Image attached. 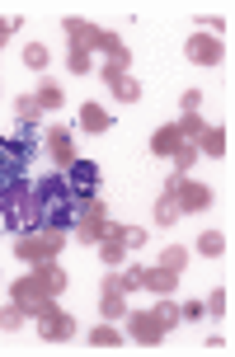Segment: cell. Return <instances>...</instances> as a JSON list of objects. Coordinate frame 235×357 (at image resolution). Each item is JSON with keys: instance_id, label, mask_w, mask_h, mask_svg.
Listing matches in <instances>:
<instances>
[{"instance_id": "cell-1", "label": "cell", "mask_w": 235, "mask_h": 357, "mask_svg": "<svg viewBox=\"0 0 235 357\" xmlns=\"http://www.w3.org/2000/svg\"><path fill=\"white\" fill-rule=\"evenodd\" d=\"M38 216H47V226H56V231L75 226V197L66 193L61 178H47V183L38 188Z\"/></svg>"}, {"instance_id": "cell-2", "label": "cell", "mask_w": 235, "mask_h": 357, "mask_svg": "<svg viewBox=\"0 0 235 357\" xmlns=\"http://www.w3.org/2000/svg\"><path fill=\"white\" fill-rule=\"evenodd\" d=\"M24 146H10V142H0V193H10L19 183V174H24Z\"/></svg>"}, {"instance_id": "cell-3", "label": "cell", "mask_w": 235, "mask_h": 357, "mask_svg": "<svg viewBox=\"0 0 235 357\" xmlns=\"http://www.w3.org/2000/svg\"><path fill=\"white\" fill-rule=\"evenodd\" d=\"M94 183H99V165L94 160H75L71 169H66V193L71 197H90Z\"/></svg>"}, {"instance_id": "cell-4", "label": "cell", "mask_w": 235, "mask_h": 357, "mask_svg": "<svg viewBox=\"0 0 235 357\" xmlns=\"http://www.w3.org/2000/svg\"><path fill=\"white\" fill-rule=\"evenodd\" d=\"M29 66H47V52L43 47H29Z\"/></svg>"}, {"instance_id": "cell-5", "label": "cell", "mask_w": 235, "mask_h": 357, "mask_svg": "<svg viewBox=\"0 0 235 357\" xmlns=\"http://www.w3.org/2000/svg\"><path fill=\"white\" fill-rule=\"evenodd\" d=\"M5 38H10V29H5V24H0V43H5Z\"/></svg>"}]
</instances>
